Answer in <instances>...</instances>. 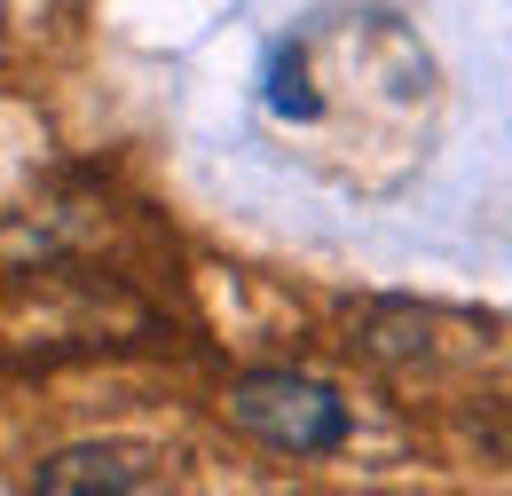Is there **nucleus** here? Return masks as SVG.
Segmentation results:
<instances>
[{"label":"nucleus","mask_w":512,"mask_h":496,"mask_svg":"<svg viewBox=\"0 0 512 496\" xmlns=\"http://www.w3.org/2000/svg\"><path fill=\"white\" fill-rule=\"evenodd\" d=\"M229 426H245L276 457H331L355 434V410L308 371H245L229 386Z\"/></svg>","instance_id":"obj_1"},{"label":"nucleus","mask_w":512,"mask_h":496,"mask_svg":"<svg viewBox=\"0 0 512 496\" xmlns=\"http://www.w3.org/2000/svg\"><path fill=\"white\" fill-rule=\"evenodd\" d=\"M166 449L158 441H71L56 457L32 465V489L40 496H134L166 481Z\"/></svg>","instance_id":"obj_2"}]
</instances>
